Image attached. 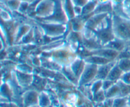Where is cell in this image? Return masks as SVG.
Returning <instances> with one entry per match:
<instances>
[{
	"instance_id": "obj_41",
	"label": "cell",
	"mask_w": 130,
	"mask_h": 107,
	"mask_svg": "<svg viewBox=\"0 0 130 107\" xmlns=\"http://www.w3.org/2000/svg\"><path fill=\"white\" fill-rule=\"evenodd\" d=\"M89 1H96V0H89Z\"/></svg>"
},
{
	"instance_id": "obj_12",
	"label": "cell",
	"mask_w": 130,
	"mask_h": 107,
	"mask_svg": "<svg viewBox=\"0 0 130 107\" xmlns=\"http://www.w3.org/2000/svg\"><path fill=\"white\" fill-rule=\"evenodd\" d=\"M34 27L32 24H28V23H23L17 25L15 29V33L13 38V42L15 44H17L20 39Z\"/></svg>"
},
{
	"instance_id": "obj_9",
	"label": "cell",
	"mask_w": 130,
	"mask_h": 107,
	"mask_svg": "<svg viewBox=\"0 0 130 107\" xmlns=\"http://www.w3.org/2000/svg\"><path fill=\"white\" fill-rule=\"evenodd\" d=\"M109 14L110 13L93 14L87 20L85 28L90 30L94 31Z\"/></svg>"
},
{
	"instance_id": "obj_21",
	"label": "cell",
	"mask_w": 130,
	"mask_h": 107,
	"mask_svg": "<svg viewBox=\"0 0 130 107\" xmlns=\"http://www.w3.org/2000/svg\"><path fill=\"white\" fill-rule=\"evenodd\" d=\"M105 94L106 98H115L121 97V92L119 87L116 82L111 87L107 89V90H105Z\"/></svg>"
},
{
	"instance_id": "obj_31",
	"label": "cell",
	"mask_w": 130,
	"mask_h": 107,
	"mask_svg": "<svg viewBox=\"0 0 130 107\" xmlns=\"http://www.w3.org/2000/svg\"><path fill=\"white\" fill-rule=\"evenodd\" d=\"M116 82L111 81V80H107V79H105L103 80L102 82V89L104 90H107L109 89V88L111 87Z\"/></svg>"
},
{
	"instance_id": "obj_24",
	"label": "cell",
	"mask_w": 130,
	"mask_h": 107,
	"mask_svg": "<svg viewBox=\"0 0 130 107\" xmlns=\"http://www.w3.org/2000/svg\"><path fill=\"white\" fill-rule=\"evenodd\" d=\"M116 84L119 85L121 92V97H128L130 95V85L118 80Z\"/></svg>"
},
{
	"instance_id": "obj_18",
	"label": "cell",
	"mask_w": 130,
	"mask_h": 107,
	"mask_svg": "<svg viewBox=\"0 0 130 107\" xmlns=\"http://www.w3.org/2000/svg\"><path fill=\"white\" fill-rule=\"evenodd\" d=\"M85 61L87 63H91V64H95L96 65H102L104 64H107L108 62H110L111 61L109 59L104 58L100 56H96V55H89V56H86L85 57H83Z\"/></svg>"
},
{
	"instance_id": "obj_19",
	"label": "cell",
	"mask_w": 130,
	"mask_h": 107,
	"mask_svg": "<svg viewBox=\"0 0 130 107\" xmlns=\"http://www.w3.org/2000/svg\"><path fill=\"white\" fill-rule=\"evenodd\" d=\"M123 73L124 72L121 70L120 68L118 66V64L116 63L115 66L111 69L106 79L116 82L118 80L120 79L121 76H122Z\"/></svg>"
},
{
	"instance_id": "obj_32",
	"label": "cell",
	"mask_w": 130,
	"mask_h": 107,
	"mask_svg": "<svg viewBox=\"0 0 130 107\" xmlns=\"http://www.w3.org/2000/svg\"><path fill=\"white\" fill-rule=\"evenodd\" d=\"M119 80H121L126 84L130 85V71L123 73Z\"/></svg>"
},
{
	"instance_id": "obj_38",
	"label": "cell",
	"mask_w": 130,
	"mask_h": 107,
	"mask_svg": "<svg viewBox=\"0 0 130 107\" xmlns=\"http://www.w3.org/2000/svg\"><path fill=\"white\" fill-rule=\"evenodd\" d=\"M29 107H40V106H39L38 104H33V105L30 106Z\"/></svg>"
},
{
	"instance_id": "obj_37",
	"label": "cell",
	"mask_w": 130,
	"mask_h": 107,
	"mask_svg": "<svg viewBox=\"0 0 130 107\" xmlns=\"http://www.w3.org/2000/svg\"><path fill=\"white\" fill-rule=\"evenodd\" d=\"M20 1H24V2H27L29 3H32L34 2L36 0H20Z\"/></svg>"
},
{
	"instance_id": "obj_25",
	"label": "cell",
	"mask_w": 130,
	"mask_h": 107,
	"mask_svg": "<svg viewBox=\"0 0 130 107\" xmlns=\"http://www.w3.org/2000/svg\"><path fill=\"white\" fill-rule=\"evenodd\" d=\"M30 43H34V27L20 39L17 44L26 45Z\"/></svg>"
},
{
	"instance_id": "obj_34",
	"label": "cell",
	"mask_w": 130,
	"mask_h": 107,
	"mask_svg": "<svg viewBox=\"0 0 130 107\" xmlns=\"http://www.w3.org/2000/svg\"><path fill=\"white\" fill-rule=\"evenodd\" d=\"M74 12L76 17L81 16L83 12V7L79 6H74Z\"/></svg>"
},
{
	"instance_id": "obj_13",
	"label": "cell",
	"mask_w": 130,
	"mask_h": 107,
	"mask_svg": "<svg viewBox=\"0 0 130 107\" xmlns=\"http://www.w3.org/2000/svg\"><path fill=\"white\" fill-rule=\"evenodd\" d=\"M87 19L85 17L81 16L75 17L74 18L70 20L69 22L70 28L72 31L76 32H82L85 29V24H86Z\"/></svg>"
},
{
	"instance_id": "obj_20",
	"label": "cell",
	"mask_w": 130,
	"mask_h": 107,
	"mask_svg": "<svg viewBox=\"0 0 130 107\" xmlns=\"http://www.w3.org/2000/svg\"><path fill=\"white\" fill-rule=\"evenodd\" d=\"M105 13H113V4L112 1L105 4H97L94 14H105Z\"/></svg>"
},
{
	"instance_id": "obj_2",
	"label": "cell",
	"mask_w": 130,
	"mask_h": 107,
	"mask_svg": "<svg viewBox=\"0 0 130 107\" xmlns=\"http://www.w3.org/2000/svg\"><path fill=\"white\" fill-rule=\"evenodd\" d=\"M44 52L49 54V56L47 57L52 59L62 67L71 64V62L78 56L76 52L72 50L69 45L67 47L63 45L50 52Z\"/></svg>"
},
{
	"instance_id": "obj_4",
	"label": "cell",
	"mask_w": 130,
	"mask_h": 107,
	"mask_svg": "<svg viewBox=\"0 0 130 107\" xmlns=\"http://www.w3.org/2000/svg\"><path fill=\"white\" fill-rule=\"evenodd\" d=\"M36 20V24L40 28L44 36L55 38L63 36L69 29V23L67 24L47 23Z\"/></svg>"
},
{
	"instance_id": "obj_35",
	"label": "cell",
	"mask_w": 130,
	"mask_h": 107,
	"mask_svg": "<svg viewBox=\"0 0 130 107\" xmlns=\"http://www.w3.org/2000/svg\"><path fill=\"white\" fill-rule=\"evenodd\" d=\"M112 4L114 5H123L125 0H111Z\"/></svg>"
},
{
	"instance_id": "obj_7",
	"label": "cell",
	"mask_w": 130,
	"mask_h": 107,
	"mask_svg": "<svg viewBox=\"0 0 130 107\" xmlns=\"http://www.w3.org/2000/svg\"><path fill=\"white\" fill-rule=\"evenodd\" d=\"M98 70V65L86 62L85 69L79 79V85H86L91 84L96 77Z\"/></svg>"
},
{
	"instance_id": "obj_14",
	"label": "cell",
	"mask_w": 130,
	"mask_h": 107,
	"mask_svg": "<svg viewBox=\"0 0 130 107\" xmlns=\"http://www.w3.org/2000/svg\"><path fill=\"white\" fill-rule=\"evenodd\" d=\"M128 47V42L115 38L104 46V47L110 48L121 52Z\"/></svg>"
},
{
	"instance_id": "obj_11",
	"label": "cell",
	"mask_w": 130,
	"mask_h": 107,
	"mask_svg": "<svg viewBox=\"0 0 130 107\" xmlns=\"http://www.w3.org/2000/svg\"><path fill=\"white\" fill-rule=\"evenodd\" d=\"M85 65H86V62L85 61V60L83 59V57L79 56L71 62V64L69 65L78 81L84 69H85Z\"/></svg>"
},
{
	"instance_id": "obj_26",
	"label": "cell",
	"mask_w": 130,
	"mask_h": 107,
	"mask_svg": "<svg viewBox=\"0 0 130 107\" xmlns=\"http://www.w3.org/2000/svg\"><path fill=\"white\" fill-rule=\"evenodd\" d=\"M117 64L123 72H127V71H130L129 58H123L118 59Z\"/></svg>"
},
{
	"instance_id": "obj_33",
	"label": "cell",
	"mask_w": 130,
	"mask_h": 107,
	"mask_svg": "<svg viewBox=\"0 0 130 107\" xmlns=\"http://www.w3.org/2000/svg\"><path fill=\"white\" fill-rule=\"evenodd\" d=\"M71 1L74 6H79L83 7L88 2L89 0H71Z\"/></svg>"
},
{
	"instance_id": "obj_22",
	"label": "cell",
	"mask_w": 130,
	"mask_h": 107,
	"mask_svg": "<svg viewBox=\"0 0 130 107\" xmlns=\"http://www.w3.org/2000/svg\"><path fill=\"white\" fill-rule=\"evenodd\" d=\"M97 6L96 1H89L86 5L83 6V12L81 15H90L94 14L95 9Z\"/></svg>"
},
{
	"instance_id": "obj_3",
	"label": "cell",
	"mask_w": 130,
	"mask_h": 107,
	"mask_svg": "<svg viewBox=\"0 0 130 107\" xmlns=\"http://www.w3.org/2000/svg\"><path fill=\"white\" fill-rule=\"evenodd\" d=\"M112 28L114 36L126 42L130 40V19L112 13Z\"/></svg>"
},
{
	"instance_id": "obj_30",
	"label": "cell",
	"mask_w": 130,
	"mask_h": 107,
	"mask_svg": "<svg viewBox=\"0 0 130 107\" xmlns=\"http://www.w3.org/2000/svg\"><path fill=\"white\" fill-rule=\"evenodd\" d=\"M29 5H30V3H29L21 1L19 10H18V12L20 14H22V15H27V11L28 8H29Z\"/></svg>"
},
{
	"instance_id": "obj_40",
	"label": "cell",
	"mask_w": 130,
	"mask_h": 107,
	"mask_svg": "<svg viewBox=\"0 0 130 107\" xmlns=\"http://www.w3.org/2000/svg\"><path fill=\"white\" fill-rule=\"evenodd\" d=\"M128 46H129V47H130V40L129 41V42H128Z\"/></svg>"
},
{
	"instance_id": "obj_29",
	"label": "cell",
	"mask_w": 130,
	"mask_h": 107,
	"mask_svg": "<svg viewBox=\"0 0 130 107\" xmlns=\"http://www.w3.org/2000/svg\"><path fill=\"white\" fill-rule=\"evenodd\" d=\"M93 98L96 103H102L105 100V99H106L105 90H104L103 89H101V90H99V92H97L96 94H94Z\"/></svg>"
},
{
	"instance_id": "obj_23",
	"label": "cell",
	"mask_w": 130,
	"mask_h": 107,
	"mask_svg": "<svg viewBox=\"0 0 130 107\" xmlns=\"http://www.w3.org/2000/svg\"><path fill=\"white\" fill-rule=\"evenodd\" d=\"M38 104L40 107H50L51 105V100L50 97L44 92H41L39 94Z\"/></svg>"
},
{
	"instance_id": "obj_16",
	"label": "cell",
	"mask_w": 130,
	"mask_h": 107,
	"mask_svg": "<svg viewBox=\"0 0 130 107\" xmlns=\"http://www.w3.org/2000/svg\"><path fill=\"white\" fill-rule=\"evenodd\" d=\"M16 76L18 82L22 86H27L30 85L33 80V76L30 73L17 71Z\"/></svg>"
},
{
	"instance_id": "obj_6",
	"label": "cell",
	"mask_w": 130,
	"mask_h": 107,
	"mask_svg": "<svg viewBox=\"0 0 130 107\" xmlns=\"http://www.w3.org/2000/svg\"><path fill=\"white\" fill-rule=\"evenodd\" d=\"M55 0H39L36 7L34 19H44L52 15L54 11Z\"/></svg>"
},
{
	"instance_id": "obj_17",
	"label": "cell",
	"mask_w": 130,
	"mask_h": 107,
	"mask_svg": "<svg viewBox=\"0 0 130 107\" xmlns=\"http://www.w3.org/2000/svg\"><path fill=\"white\" fill-rule=\"evenodd\" d=\"M21 1L20 0H1V4L5 6L1 8L8 10L13 14L15 11H18Z\"/></svg>"
},
{
	"instance_id": "obj_27",
	"label": "cell",
	"mask_w": 130,
	"mask_h": 107,
	"mask_svg": "<svg viewBox=\"0 0 130 107\" xmlns=\"http://www.w3.org/2000/svg\"><path fill=\"white\" fill-rule=\"evenodd\" d=\"M128 106V97H119L114 99L113 107H127Z\"/></svg>"
},
{
	"instance_id": "obj_42",
	"label": "cell",
	"mask_w": 130,
	"mask_h": 107,
	"mask_svg": "<svg viewBox=\"0 0 130 107\" xmlns=\"http://www.w3.org/2000/svg\"><path fill=\"white\" fill-rule=\"evenodd\" d=\"M127 107H130V106H127Z\"/></svg>"
},
{
	"instance_id": "obj_39",
	"label": "cell",
	"mask_w": 130,
	"mask_h": 107,
	"mask_svg": "<svg viewBox=\"0 0 130 107\" xmlns=\"http://www.w3.org/2000/svg\"><path fill=\"white\" fill-rule=\"evenodd\" d=\"M128 106H130V95L129 96H128Z\"/></svg>"
},
{
	"instance_id": "obj_10",
	"label": "cell",
	"mask_w": 130,
	"mask_h": 107,
	"mask_svg": "<svg viewBox=\"0 0 130 107\" xmlns=\"http://www.w3.org/2000/svg\"><path fill=\"white\" fill-rule=\"evenodd\" d=\"M118 62V59L114 60V61H111L110 62H108L107 64H104L99 65L98 66V70L97 73H96V77L95 80H104L107 78L109 72L111 70V69L115 66L116 64Z\"/></svg>"
},
{
	"instance_id": "obj_36",
	"label": "cell",
	"mask_w": 130,
	"mask_h": 107,
	"mask_svg": "<svg viewBox=\"0 0 130 107\" xmlns=\"http://www.w3.org/2000/svg\"><path fill=\"white\" fill-rule=\"evenodd\" d=\"M97 4H105L111 1V0H96Z\"/></svg>"
},
{
	"instance_id": "obj_1",
	"label": "cell",
	"mask_w": 130,
	"mask_h": 107,
	"mask_svg": "<svg viewBox=\"0 0 130 107\" xmlns=\"http://www.w3.org/2000/svg\"><path fill=\"white\" fill-rule=\"evenodd\" d=\"M93 31L102 47L115 38L112 28V14H109Z\"/></svg>"
},
{
	"instance_id": "obj_8",
	"label": "cell",
	"mask_w": 130,
	"mask_h": 107,
	"mask_svg": "<svg viewBox=\"0 0 130 107\" xmlns=\"http://www.w3.org/2000/svg\"><path fill=\"white\" fill-rule=\"evenodd\" d=\"M90 54L96 55V56H100V57H102L107 59L110 60V61H114V60L118 59L119 52L110 49V48L102 47V48L90 51Z\"/></svg>"
},
{
	"instance_id": "obj_28",
	"label": "cell",
	"mask_w": 130,
	"mask_h": 107,
	"mask_svg": "<svg viewBox=\"0 0 130 107\" xmlns=\"http://www.w3.org/2000/svg\"><path fill=\"white\" fill-rule=\"evenodd\" d=\"M13 14L8 10L1 8V17L3 22H9L13 20Z\"/></svg>"
},
{
	"instance_id": "obj_5",
	"label": "cell",
	"mask_w": 130,
	"mask_h": 107,
	"mask_svg": "<svg viewBox=\"0 0 130 107\" xmlns=\"http://www.w3.org/2000/svg\"><path fill=\"white\" fill-rule=\"evenodd\" d=\"M55 6L52 15L44 19H35V20L47 23L68 24L70 21V19L65 9L64 0H55Z\"/></svg>"
},
{
	"instance_id": "obj_15",
	"label": "cell",
	"mask_w": 130,
	"mask_h": 107,
	"mask_svg": "<svg viewBox=\"0 0 130 107\" xmlns=\"http://www.w3.org/2000/svg\"><path fill=\"white\" fill-rule=\"evenodd\" d=\"M38 98H39V94L37 93L36 91L34 90H29L26 92L23 96L24 104H26L27 107H29L33 104H38Z\"/></svg>"
}]
</instances>
